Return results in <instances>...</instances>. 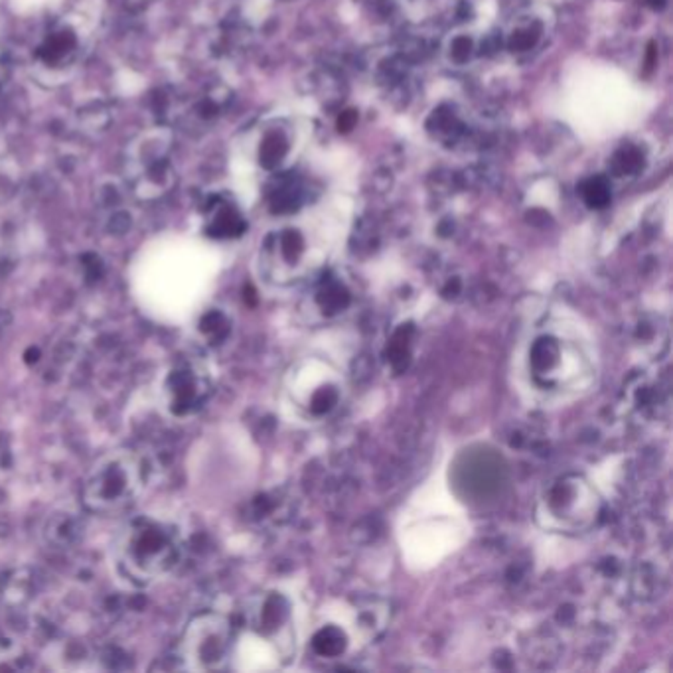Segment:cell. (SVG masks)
<instances>
[{"label":"cell","instance_id":"1","mask_svg":"<svg viewBox=\"0 0 673 673\" xmlns=\"http://www.w3.org/2000/svg\"><path fill=\"white\" fill-rule=\"evenodd\" d=\"M115 555L125 576L151 584L178 567L184 557V537L173 519L136 516L119 536Z\"/></svg>","mask_w":673,"mask_h":673},{"label":"cell","instance_id":"2","mask_svg":"<svg viewBox=\"0 0 673 673\" xmlns=\"http://www.w3.org/2000/svg\"><path fill=\"white\" fill-rule=\"evenodd\" d=\"M143 486L141 461L129 451L101 456L89 470L83 486L85 506L99 514H111L138 496Z\"/></svg>","mask_w":673,"mask_h":673},{"label":"cell","instance_id":"3","mask_svg":"<svg viewBox=\"0 0 673 673\" xmlns=\"http://www.w3.org/2000/svg\"><path fill=\"white\" fill-rule=\"evenodd\" d=\"M601 511V501L583 476H561L545 488L539 518L557 531H581L591 526Z\"/></svg>","mask_w":673,"mask_h":673},{"label":"cell","instance_id":"4","mask_svg":"<svg viewBox=\"0 0 673 673\" xmlns=\"http://www.w3.org/2000/svg\"><path fill=\"white\" fill-rule=\"evenodd\" d=\"M528 366L537 388L565 389L583 376L586 361L571 341L553 332H545L531 341Z\"/></svg>","mask_w":673,"mask_h":673},{"label":"cell","instance_id":"5","mask_svg":"<svg viewBox=\"0 0 673 673\" xmlns=\"http://www.w3.org/2000/svg\"><path fill=\"white\" fill-rule=\"evenodd\" d=\"M233 654V628L226 616L210 612L196 616L182 638V658L190 669H221Z\"/></svg>","mask_w":673,"mask_h":673},{"label":"cell","instance_id":"6","mask_svg":"<svg viewBox=\"0 0 673 673\" xmlns=\"http://www.w3.org/2000/svg\"><path fill=\"white\" fill-rule=\"evenodd\" d=\"M506 463L488 446H472L451 466V486L466 501L492 500L506 484Z\"/></svg>","mask_w":673,"mask_h":673},{"label":"cell","instance_id":"7","mask_svg":"<svg viewBox=\"0 0 673 673\" xmlns=\"http://www.w3.org/2000/svg\"><path fill=\"white\" fill-rule=\"evenodd\" d=\"M210 393V381L206 371L192 361H180L166 373L160 388L164 407L174 416H188L196 413Z\"/></svg>","mask_w":673,"mask_h":673},{"label":"cell","instance_id":"8","mask_svg":"<svg viewBox=\"0 0 673 673\" xmlns=\"http://www.w3.org/2000/svg\"><path fill=\"white\" fill-rule=\"evenodd\" d=\"M301 373L313 383V389L293 386V395L298 407H304L306 413L313 416H326L328 413H332L341 397V386L336 373L326 368L301 369Z\"/></svg>","mask_w":673,"mask_h":673},{"label":"cell","instance_id":"9","mask_svg":"<svg viewBox=\"0 0 673 673\" xmlns=\"http://www.w3.org/2000/svg\"><path fill=\"white\" fill-rule=\"evenodd\" d=\"M350 303H351L350 288L336 279H330L320 285L313 298L314 311L324 318H332L340 313H344L350 306Z\"/></svg>","mask_w":673,"mask_h":673},{"label":"cell","instance_id":"10","mask_svg":"<svg viewBox=\"0 0 673 673\" xmlns=\"http://www.w3.org/2000/svg\"><path fill=\"white\" fill-rule=\"evenodd\" d=\"M304 249H306V243H304L303 235L294 229H286L279 235V238H276L273 245V249H271L273 257H275L273 261H279L281 265L288 266V269H293V266L301 265Z\"/></svg>","mask_w":673,"mask_h":673},{"label":"cell","instance_id":"11","mask_svg":"<svg viewBox=\"0 0 673 673\" xmlns=\"http://www.w3.org/2000/svg\"><path fill=\"white\" fill-rule=\"evenodd\" d=\"M313 650L314 654L320 658H338L346 651L348 648V636L344 630L334 624L322 626L318 632L313 636Z\"/></svg>","mask_w":673,"mask_h":673},{"label":"cell","instance_id":"12","mask_svg":"<svg viewBox=\"0 0 673 673\" xmlns=\"http://www.w3.org/2000/svg\"><path fill=\"white\" fill-rule=\"evenodd\" d=\"M78 48V38L71 34L68 30H60L53 32V34L48 38L44 48L40 50L42 56L50 63H61L66 61L73 51Z\"/></svg>","mask_w":673,"mask_h":673},{"label":"cell","instance_id":"13","mask_svg":"<svg viewBox=\"0 0 673 673\" xmlns=\"http://www.w3.org/2000/svg\"><path fill=\"white\" fill-rule=\"evenodd\" d=\"M243 228L245 223L239 213L231 210L229 206H223L216 211V216L211 218L208 231L211 235H216V238H235V235H239L243 231Z\"/></svg>","mask_w":673,"mask_h":673},{"label":"cell","instance_id":"14","mask_svg":"<svg viewBox=\"0 0 673 673\" xmlns=\"http://www.w3.org/2000/svg\"><path fill=\"white\" fill-rule=\"evenodd\" d=\"M644 168V156L634 146H624L611 160V170L616 176L636 174Z\"/></svg>","mask_w":673,"mask_h":673},{"label":"cell","instance_id":"15","mask_svg":"<svg viewBox=\"0 0 673 673\" xmlns=\"http://www.w3.org/2000/svg\"><path fill=\"white\" fill-rule=\"evenodd\" d=\"M286 151H288V145L279 133L266 135L261 145V151H259L261 164L265 168H275L286 156Z\"/></svg>","mask_w":673,"mask_h":673},{"label":"cell","instance_id":"16","mask_svg":"<svg viewBox=\"0 0 673 673\" xmlns=\"http://www.w3.org/2000/svg\"><path fill=\"white\" fill-rule=\"evenodd\" d=\"M583 200L589 208L601 210L611 201V186H608V182L604 178H593L589 182H584Z\"/></svg>","mask_w":673,"mask_h":673},{"label":"cell","instance_id":"17","mask_svg":"<svg viewBox=\"0 0 673 673\" xmlns=\"http://www.w3.org/2000/svg\"><path fill=\"white\" fill-rule=\"evenodd\" d=\"M537 42V34L536 32L531 30H519L516 32L514 36H511L509 40V48L511 50H518V51H523V50H529L533 44Z\"/></svg>","mask_w":673,"mask_h":673},{"label":"cell","instance_id":"18","mask_svg":"<svg viewBox=\"0 0 673 673\" xmlns=\"http://www.w3.org/2000/svg\"><path fill=\"white\" fill-rule=\"evenodd\" d=\"M470 48H472V44H470L468 38H456L453 44V58L456 61H466L470 56Z\"/></svg>","mask_w":673,"mask_h":673},{"label":"cell","instance_id":"19","mask_svg":"<svg viewBox=\"0 0 673 673\" xmlns=\"http://www.w3.org/2000/svg\"><path fill=\"white\" fill-rule=\"evenodd\" d=\"M358 121V113L356 111H346L338 117V131L340 133H348L356 126Z\"/></svg>","mask_w":673,"mask_h":673}]
</instances>
